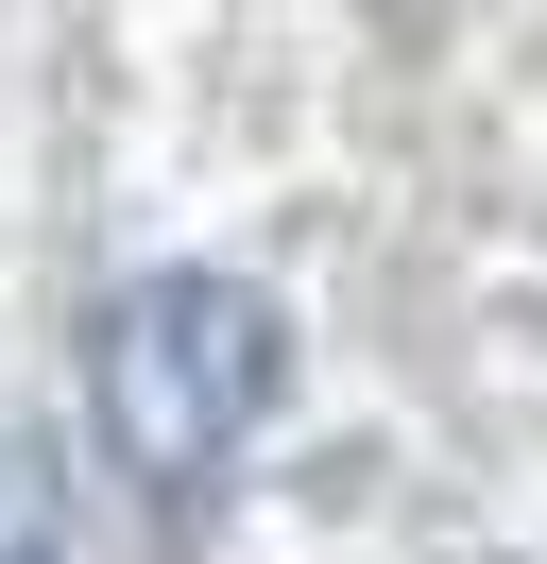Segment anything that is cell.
I'll return each instance as SVG.
<instances>
[{
    "mask_svg": "<svg viewBox=\"0 0 547 564\" xmlns=\"http://www.w3.org/2000/svg\"><path fill=\"white\" fill-rule=\"evenodd\" d=\"M0 564H52V479H34L18 427H0Z\"/></svg>",
    "mask_w": 547,
    "mask_h": 564,
    "instance_id": "7a4b0ae2",
    "label": "cell"
},
{
    "mask_svg": "<svg viewBox=\"0 0 547 564\" xmlns=\"http://www.w3.org/2000/svg\"><path fill=\"white\" fill-rule=\"evenodd\" d=\"M274 393H291V325H274V291H239V274H137L120 308L86 325L103 462L154 479V496H205L274 427Z\"/></svg>",
    "mask_w": 547,
    "mask_h": 564,
    "instance_id": "6da1fadb",
    "label": "cell"
}]
</instances>
